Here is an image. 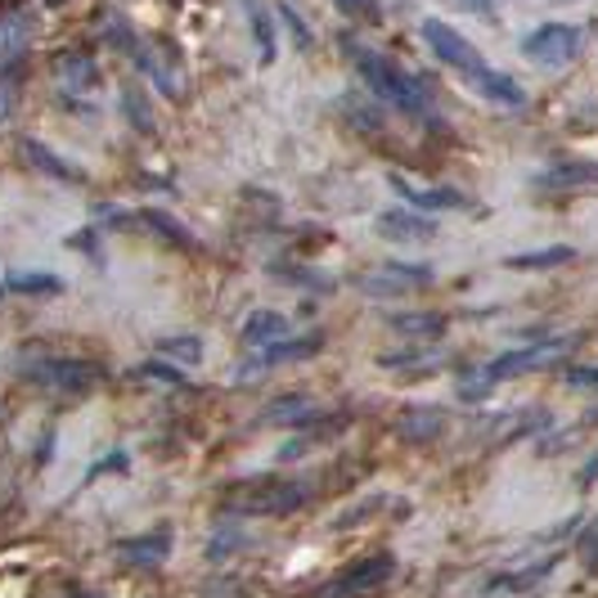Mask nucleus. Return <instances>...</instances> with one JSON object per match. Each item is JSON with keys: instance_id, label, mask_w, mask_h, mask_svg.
Masks as SVG:
<instances>
[{"instance_id": "6", "label": "nucleus", "mask_w": 598, "mask_h": 598, "mask_svg": "<svg viewBox=\"0 0 598 598\" xmlns=\"http://www.w3.org/2000/svg\"><path fill=\"white\" fill-rule=\"evenodd\" d=\"M392 576H396V558H392V553H374V558H365V562L346 567L337 580H329V585L320 589V598H361V594L383 589Z\"/></svg>"}, {"instance_id": "30", "label": "nucleus", "mask_w": 598, "mask_h": 598, "mask_svg": "<svg viewBox=\"0 0 598 598\" xmlns=\"http://www.w3.org/2000/svg\"><path fill=\"white\" fill-rule=\"evenodd\" d=\"M131 379H145V383H163V388H189V379H185L180 370H167V365H158V361L140 365Z\"/></svg>"}, {"instance_id": "22", "label": "nucleus", "mask_w": 598, "mask_h": 598, "mask_svg": "<svg viewBox=\"0 0 598 598\" xmlns=\"http://www.w3.org/2000/svg\"><path fill=\"white\" fill-rule=\"evenodd\" d=\"M6 288H10V293H59L63 280L50 275V271H10V275H6Z\"/></svg>"}, {"instance_id": "2", "label": "nucleus", "mask_w": 598, "mask_h": 598, "mask_svg": "<svg viewBox=\"0 0 598 598\" xmlns=\"http://www.w3.org/2000/svg\"><path fill=\"white\" fill-rule=\"evenodd\" d=\"M355 68H361L365 86H370L379 99L396 104L401 112H423V86H419L410 72H401L392 59H383V55H374V50H355Z\"/></svg>"}, {"instance_id": "8", "label": "nucleus", "mask_w": 598, "mask_h": 598, "mask_svg": "<svg viewBox=\"0 0 598 598\" xmlns=\"http://www.w3.org/2000/svg\"><path fill=\"white\" fill-rule=\"evenodd\" d=\"M571 337H558V342H540V346H522V351H509L500 361L487 365V374L500 383V379H518V374H531V370H549L567 355Z\"/></svg>"}, {"instance_id": "29", "label": "nucleus", "mask_w": 598, "mask_h": 598, "mask_svg": "<svg viewBox=\"0 0 598 598\" xmlns=\"http://www.w3.org/2000/svg\"><path fill=\"white\" fill-rule=\"evenodd\" d=\"M491 388H496V379L487 374V365H482V370H468V374L459 379V396H463V401H482V396H491Z\"/></svg>"}, {"instance_id": "34", "label": "nucleus", "mask_w": 598, "mask_h": 598, "mask_svg": "<svg viewBox=\"0 0 598 598\" xmlns=\"http://www.w3.org/2000/svg\"><path fill=\"white\" fill-rule=\"evenodd\" d=\"M585 558H589V567H598V527L585 536Z\"/></svg>"}, {"instance_id": "18", "label": "nucleus", "mask_w": 598, "mask_h": 598, "mask_svg": "<svg viewBox=\"0 0 598 598\" xmlns=\"http://www.w3.org/2000/svg\"><path fill=\"white\" fill-rule=\"evenodd\" d=\"M23 158H28L37 171L55 176V180H72V185H81V180H86V171H77V167H72V163H63L59 154H50L41 140H23Z\"/></svg>"}, {"instance_id": "35", "label": "nucleus", "mask_w": 598, "mask_h": 598, "mask_svg": "<svg viewBox=\"0 0 598 598\" xmlns=\"http://www.w3.org/2000/svg\"><path fill=\"white\" fill-rule=\"evenodd\" d=\"M589 482H598V454H594V459L580 468V487H589Z\"/></svg>"}, {"instance_id": "19", "label": "nucleus", "mask_w": 598, "mask_h": 598, "mask_svg": "<svg viewBox=\"0 0 598 598\" xmlns=\"http://www.w3.org/2000/svg\"><path fill=\"white\" fill-rule=\"evenodd\" d=\"M388 320V329H396V333H410V337H441L445 333V315H437V311H401V315H383Z\"/></svg>"}, {"instance_id": "23", "label": "nucleus", "mask_w": 598, "mask_h": 598, "mask_svg": "<svg viewBox=\"0 0 598 598\" xmlns=\"http://www.w3.org/2000/svg\"><path fill=\"white\" fill-rule=\"evenodd\" d=\"M140 225H149V229H158V234L167 238V244H176V248H189V253L198 248V238H194V234H189V229H185L180 220H171L167 212H145V216H140Z\"/></svg>"}, {"instance_id": "26", "label": "nucleus", "mask_w": 598, "mask_h": 598, "mask_svg": "<svg viewBox=\"0 0 598 598\" xmlns=\"http://www.w3.org/2000/svg\"><path fill=\"white\" fill-rule=\"evenodd\" d=\"M445 355L441 351H432V346H423V351H392V355H383V370H410V365H441Z\"/></svg>"}, {"instance_id": "28", "label": "nucleus", "mask_w": 598, "mask_h": 598, "mask_svg": "<svg viewBox=\"0 0 598 598\" xmlns=\"http://www.w3.org/2000/svg\"><path fill=\"white\" fill-rule=\"evenodd\" d=\"M275 280H284V284H302V288H320V293L333 288L329 275H315V271H302V266H275Z\"/></svg>"}, {"instance_id": "3", "label": "nucleus", "mask_w": 598, "mask_h": 598, "mask_svg": "<svg viewBox=\"0 0 598 598\" xmlns=\"http://www.w3.org/2000/svg\"><path fill=\"white\" fill-rule=\"evenodd\" d=\"M19 374L37 388H90L104 379L99 361H77V355H23Z\"/></svg>"}, {"instance_id": "4", "label": "nucleus", "mask_w": 598, "mask_h": 598, "mask_svg": "<svg viewBox=\"0 0 598 598\" xmlns=\"http://www.w3.org/2000/svg\"><path fill=\"white\" fill-rule=\"evenodd\" d=\"M432 284H437L432 266H419V262H388V266L355 275V288L370 297H405V293H423Z\"/></svg>"}, {"instance_id": "24", "label": "nucleus", "mask_w": 598, "mask_h": 598, "mask_svg": "<svg viewBox=\"0 0 598 598\" xmlns=\"http://www.w3.org/2000/svg\"><path fill=\"white\" fill-rule=\"evenodd\" d=\"M163 361H185V365H198L203 361V342L194 337V333H180V337H158V346H154Z\"/></svg>"}, {"instance_id": "7", "label": "nucleus", "mask_w": 598, "mask_h": 598, "mask_svg": "<svg viewBox=\"0 0 598 598\" xmlns=\"http://www.w3.org/2000/svg\"><path fill=\"white\" fill-rule=\"evenodd\" d=\"M423 41L432 46V55L441 59V63H450V68H459L463 77H477L487 63H482V55H477V46H468L450 23H441V19H428L423 23Z\"/></svg>"}, {"instance_id": "11", "label": "nucleus", "mask_w": 598, "mask_h": 598, "mask_svg": "<svg viewBox=\"0 0 598 598\" xmlns=\"http://www.w3.org/2000/svg\"><path fill=\"white\" fill-rule=\"evenodd\" d=\"M117 558L127 567H163L171 558V531H149V536H131V540H117Z\"/></svg>"}, {"instance_id": "16", "label": "nucleus", "mask_w": 598, "mask_h": 598, "mask_svg": "<svg viewBox=\"0 0 598 598\" xmlns=\"http://www.w3.org/2000/svg\"><path fill=\"white\" fill-rule=\"evenodd\" d=\"M238 337H244V346H271V342H284V337H288V320H284L280 311H253Z\"/></svg>"}, {"instance_id": "25", "label": "nucleus", "mask_w": 598, "mask_h": 598, "mask_svg": "<svg viewBox=\"0 0 598 598\" xmlns=\"http://www.w3.org/2000/svg\"><path fill=\"white\" fill-rule=\"evenodd\" d=\"M55 72H59V81H63V86H72V90L95 86V63H90L86 55H59Z\"/></svg>"}, {"instance_id": "33", "label": "nucleus", "mask_w": 598, "mask_h": 598, "mask_svg": "<svg viewBox=\"0 0 598 598\" xmlns=\"http://www.w3.org/2000/svg\"><path fill=\"white\" fill-rule=\"evenodd\" d=\"M562 383H567L571 392H598V365H571V370L562 374Z\"/></svg>"}, {"instance_id": "32", "label": "nucleus", "mask_w": 598, "mask_h": 598, "mask_svg": "<svg viewBox=\"0 0 598 598\" xmlns=\"http://www.w3.org/2000/svg\"><path fill=\"white\" fill-rule=\"evenodd\" d=\"M122 104H127V112H131V122L149 136V131H154V112H149V104L140 99V90H122Z\"/></svg>"}, {"instance_id": "13", "label": "nucleus", "mask_w": 598, "mask_h": 598, "mask_svg": "<svg viewBox=\"0 0 598 598\" xmlns=\"http://www.w3.org/2000/svg\"><path fill=\"white\" fill-rule=\"evenodd\" d=\"M379 234L396 238V244H423V238H437V220L419 216V212H383L379 216Z\"/></svg>"}, {"instance_id": "21", "label": "nucleus", "mask_w": 598, "mask_h": 598, "mask_svg": "<svg viewBox=\"0 0 598 598\" xmlns=\"http://www.w3.org/2000/svg\"><path fill=\"white\" fill-rule=\"evenodd\" d=\"M567 262H576V248H540V253L509 257V271H553V266H567Z\"/></svg>"}, {"instance_id": "31", "label": "nucleus", "mask_w": 598, "mask_h": 598, "mask_svg": "<svg viewBox=\"0 0 598 598\" xmlns=\"http://www.w3.org/2000/svg\"><path fill=\"white\" fill-rule=\"evenodd\" d=\"M253 32H257V46H262V63H275V37H271V19L262 6H253Z\"/></svg>"}, {"instance_id": "1", "label": "nucleus", "mask_w": 598, "mask_h": 598, "mask_svg": "<svg viewBox=\"0 0 598 598\" xmlns=\"http://www.w3.org/2000/svg\"><path fill=\"white\" fill-rule=\"evenodd\" d=\"M306 500H311L306 482H248V487H229L220 509L244 513V518H262V513H293Z\"/></svg>"}, {"instance_id": "27", "label": "nucleus", "mask_w": 598, "mask_h": 598, "mask_svg": "<svg viewBox=\"0 0 598 598\" xmlns=\"http://www.w3.org/2000/svg\"><path fill=\"white\" fill-rule=\"evenodd\" d=\"M23 41H28V23H23V14H10V23H6V72L19 68Z\"/></svg>"}, {"instance_id": "20", "label": "nucleus", "mask_w": 598, "mask_h": 598, "mask_svg": "<svg viewBox=\"0 0 598 598\" xmlns=\"http://www.w3.org/2000/svg\"><path fill=\"white\" fill-rule=\"evenodd\" d=\"M315 414V405L306 396H280L262 410V423H306Z\"/></svg>"}, {"instance_id": "5", "label": "nucleus", "mask_w": 598, "mask_h": 598, "mask_svg": "<svg viewBox=\"0 0 598 598\" xmlns=\"http://www.w3.org/2000/svg\"><path fill=\"white\" fill-rule=\"evenodd\" d=\"M580 46H585V32L571 23H545L531 37H522V55L545 68H567L580 55Z\"/></svg>"}, {"instance_id": "10", "label": "nucleus", "mask_w": 598, "mask_h": 598, "mask_svg": "<svg viewBox=\"0 0 598 598\" xmlns=\"http://www.w3.org/2000/svg\"><path fill=\"white\" fill-rule=\"evenodd\" d=\"M388 185L410 203V207H419V212H463L468 207V198L459 194V189H428V185H414V180H405V176H388Z\"/></svg>"}, {"instance_id": "12", "label": "nucleus", "mask_w": 598, "mask_h": 598, "mask_svg": "<svg viewBox=\"0 0 598 598\" xmlns=\"http://www.w3.org/2000/svg\"><path fill=\"white\" fill-rule=\"evenodd\" d=\"M396 432L414 445H428L445 432V410L441 405H405L401 419H396Z\"/></svg>"}, {"instance_id": "37", "label": "nucleus", "mask_w": 598, "mask_h": 598, "mask_svg": "<svg viewBox=\"0 0 598 598\" xmlns=\"http://www.w3.org/2000/svg\"><path fill=\"white\" fill-rule=\"evenodd\" d=\"M585 423H589V428H598V405H594V410L585 414Z\"/></svg>"}, {"instance_id": "17", "label": "nucleus", "mask_w": 598, "mask_h": 598, "mask_svg": "<svg viewBox=\"0 0 598 598\" xmlns=\"http://www.w3.org/2000/svg\"><path fill=\"white\" fill-rule=\"evenodd\" d=\"M477 90H482L491 104H509V108H522L527 104V95H522V86L513 81V77H504V72H496V68H482L477 77H468Z\"/></svg>"}, {"instance_id": "9", "label": "nucleus", "mask_w": 598, "mask_h": 598, "mask_svg": "<svg viewBox=\"0 0 598 598\" xmlns=\"http://www.w3.org/2000/svg\"><path fill=\"white\" fill-rule=\"evenodd\" d=\"M140 68L154 77V86H158L163 95H171V99H180V95H185L180 55H176V46H171V41H149V46L140 50Z\"/></svg>"}, {"instance_id": "36", "label": "nucleus", "mask_w": 598, "mask_h": 598, "mask_svg": "<svg viewBox=\"0 0 598 598\" xmlns=\"http://www.w3.org/2000/svg\"><path fill=\"white\" fill-rule=\"evenodd\" d=\"M346 10H374V0H342Z\"/></svg>"}, {"instance_id": "14", "label": "nucleus", "mask_w": 598, "mask_h": 598, "mask_svg": "<svg viewBox=\"0 0 598 598\" xmlns=\"http://www.w3.org/2000/svg\"><path fill=\"white\" fill-rule=\"evenodd\" d=\"M585 185H598V163H558V167L536 176V189H545V194L585 189Z\"/></svg>"}, {"instance_id": "15", "label": "nucleus", "mask_w": 598, "mask_h": 598, "mask_svg": "<svg viewBox=\"0 0 598 598\" xmlns=\"http://www.w3.org/2000/svg\"><path fill=\"white\" fill-rule=\"evenodd\" d=\"M324 346V337L320 333H306V337H284V342H271V346H262V355H257V370L262 365H288V361H311V355Z\"/></svg>"}]
</instances>
